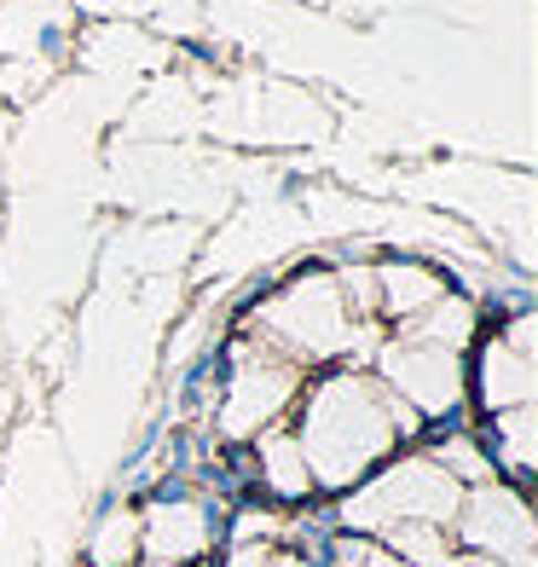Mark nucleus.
I'll list each match as a JSON object with an SVG mask.
<instances>
[{
    "mask_svg": "<svg viewBox=\"0 0 538 567\" xmlns=\"http://www.w3.org/2000/svg\"><path fill=\"white\" fill-rule=\"evenodd\" d=\"M405 429H417V411H405L394 394H382V382L371 377H330L307 400V417L296 446L307 457L313 481L348 486L359 475H371L382 457L394 452Z\"/></svg>",
    "mask_w": 538,
    "mask_h": 567,
    "instance_id": "f257e3e1",
    "label": "nucleus"
},
{
    "mask_svg": "<svg viewBox=\"0 0 538 567\" xmlns=\"http://www.w3.org/2000/svg\"><path fill=\"white\" fill-rule=\"evenodd\" d=\"M452 515H457V481H452L434 457L389 463V470H382L365 493L348 504V522H353V527H394V522L446 527Z\"/></svg>",
    "mask_w": 538,
    "mask_h": 567,
    "instance_id": "f03ea898",
    "label": "nucleus"
},
{
    "mask_svg": "<svg viewBox=\"0 0 538 567\" xmlns=\"http://www.w3.org/2000/svg\"><path fill=\"white\" fill-rule=\"evenodd\" d=\"M267 330L284 348L319 359V353H337L348 348L353 324H348V301L330 278H301L296 290H284L272 307H267Z\"/></svg>",
    "mask_w": 538,
    "mask_h": 567,
    "instance_id": "7ed1b4c3",
    "label": "nucleus"
},
{
    "mask_svg": "<svg viewBox=\"0 0 538 567\" xmlns=\"http://www.w3.org/2000/svg\"><path fill=\"white\" fill-rule=\"evenodd\" d=\"M382 377L405 411H423V417H446V411L464 400V371H457V353L428 348V342H405L382 353Z\"/></svg>",
    "mask_w": 538,
    "mask_h": 567,
    "instance_id": "20e7f679",
    "label": "nucleus"
},
{
    "mask_svg": "<svg viewBox=\"0 0 538 567\" xmlns=\"http://www.w3.org/2000/svg\"><path fill=\"white\" fill-rule=\"evenodd\" d=\"M457 527H464V538L475 550L504 556V561H521L532 550V509L516 493H504L498 481H486L469 498H457Z\"/></svg>",
    "mask_w": 538,
    "mask_h": 567,
    "instance_id": "39448f33",
    "label": "nucleus"
},
{
    "mask_svg": "<svg viewBox=\"0 0 538 567\" xmlns=\"http://www.w3.org/2000/svg\"><path fill=\"white\" fill-rule=\"evenodd\" d=\"M480 405L486 411L532 405V319H516L504 337L486 342V353H480Z\"/></svg>",
    "mask_w": 538,
    "mask_h": 567,
    "instance_id": "423d86ee",
    "label": "nucleus"
},
{
    "mask_svg": "<svg viewBox=\"0 0 538 567\" xmlns=\"http://www.w3.org/2000/svg\"><path fill=\"white\" fill-rule=\"evenodd\" d=\"M296 400V371L284 359H249L232 371V394H226V434H249L272 423L278 411Z\"/></svg>",
    "mask_w": 538,
    "mask_h": 567,
    "instance_id": "0eeeda50",
    "label": "nucleus"
},
{
    "mask_svg": "<svg viewBox=\"0 0 538 567\" xmlns=\"http://www.w3.org/2000/svg\"><path fill=\"white\" fill-rule=\"evenodd\" d=\"M139 545H145V556H157L168 567H186L215 545V522L197 504H157L139 522Z\"/></svg>",
    "mask_w": 538,
    "mask_h": 567,
    "instance_id": "6e6552de",
    "label": "nucleus"
},
{
    "mask_svg": "<svg viewBox=\"0 0 538 567\" xmlns=\"http://www.w3.org/2000/svg\"><path fill=\"white\" fill-rule=\"evenodd\" d=\"M469 330H475V307L469 301H457V296H441V301H428L417 324H412V342H428V348H446L457 353L469 342Z\"/></svg>",
    "mask_w": 538,
    "mask_h": 567,
    "instance_id": "1a4fd4ad",
    "label": "nucleus"
},
{
    "mask_svg": "<svg viewBox=\"0 0 538 567\" xmlns=\"http://www.w3.org/2000/svg\"><path fill=\"white\" fill-rule=\"evenodd\" d=\"M261 481L272 486L278 498H307V493H313V470H307L296 434H267V446H261Z\"/></svg>",
    "mask_w": 538,
    "mask_h": 567,
    "instance_id": "9d476101",
    "label": "nucleus"
},
{
    "mask_svg": "<svg viewBox=\"0 0 538 567\" xmlns=\"http://www.w3.org/2000/svg\"><path fill=\"white\" fill-rule=\"evenodd\" d=\"M376 290H382V307L400 319H417L428 301H441V278L423 272V267H389L376 278Z\"/></svg>",
    "mask_w": 538,
    "mask_h": 567,
    "instance_id": "9b49d317",
    "label": "nucleus"
},
{
    "mask_svg": "<svg viewBox=\"0 0 538 567\" xmlns=\"http://www.w3.org/2000/svg\"><path fill=\"white\" fill-rule=\"evenodd\" d=\"M134 550H139V522L127 509L105 515V527H99V538H93V567H127Z\"/></svg>",
    "mask_w": 538,
    "mask_h": 567,
    "instance_id": "f8f14e48",
    "label": "nucleus"
},
{
    "mask_svg": "<svg viewBox=\"0 0 538 567\" xmlns=\"http://www.w3.org/2000/svg\"><path fill=\"white\" fill-rule=\"evenodd\" d=\"M382 533H389V545L405 550L417 567H441L446 561V533L428 527V522H394V527H382Z\"/></svg>",
    "mask_w": 538,
    "mask_h": 567,
    "instance_id": "ddd939ff",
    "label": "nucleus"
},
{
    "mask_svg": "<svg viewBox=\"0 0 538 567\" xmlns=\"http://www.w3.org/2000/svg\"><path fill=\"white\" fill-rule=\"evenodd\" d=\"M498 429V446H504V463L509 470H532V405H516V411H498L493 417Z\"/></svg>",
    "mask_w": 538,
    "mask_h": 567,
    "instance_id": "4468645a",
    "label": "nucleus"
},
{
    "mask_svg": "<svg viewBox=\"0 0 538 567\" xmlns=\"http://www.w3.org/2000/svg\"><path fill=\"white\" fill-rule=\"evenodd\" d=\"M226 567H272V550H255V545H244L238 556H226Z\"/></svg>",
    "mask_w": 538,
    "mask_h": 567,
    "instance_id": "2eb2a0df",
    "label": "nucleus"
},
{
    "mask_svg": "<svg viewBox=\"0 0 538 567\" xmlns=\"http://www.w3.org/2000/svg\"><path fill=\"white\" fill-rule=\"evenodd\" d=\"M278 567H307V561H296V556H290V561H278Z\"/></svg>",
    "mask_w": 538,
    "mask_h": 567,
    "instance_id": "dca6fc26",
    "label": "nucleus"
},
{
    "mask_svg": "<svg viewBox=\"0 0 538 567\" xmlns=\"http://www.w3.org/2000/svg\"><path fill=\"white\" fill-rule=\"evenodd\" d=\"M151 567H168V561H151Z\"/></svg>",
    "mask_w": 538,
    "mask_h": 567,
    "instance_id": "f3484780",
    "label": "nucleus"
}]
</instances>
